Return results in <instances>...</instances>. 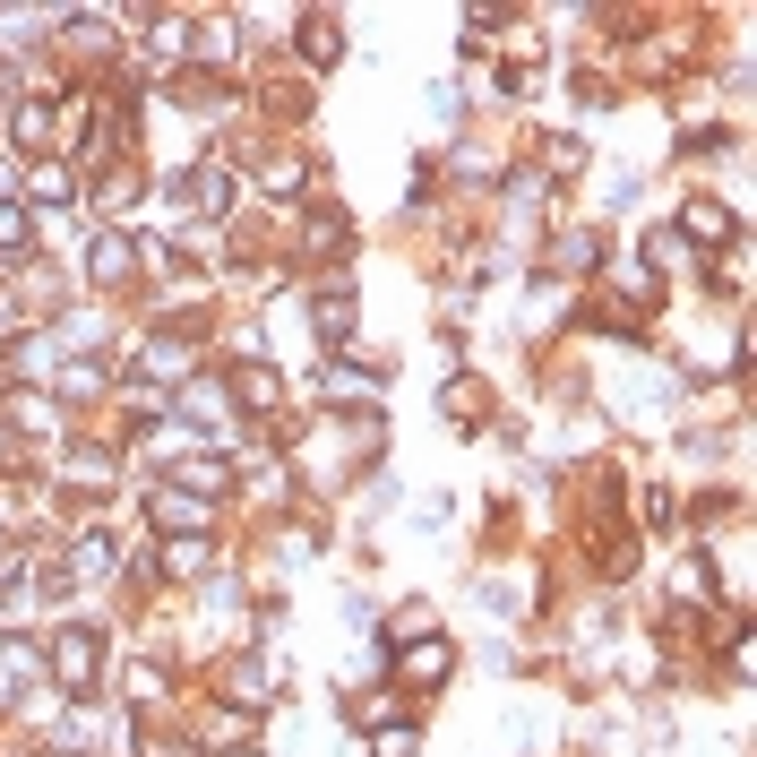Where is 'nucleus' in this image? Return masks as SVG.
I'll return each mask as SVG.
<instances>
[{
  "instance_id": "f257e3e1",
  "label": "nucleus",
  "mask_w": 757,
  "mask_h": 757,
  "mask_svg": "<svg viewBox=\"0 0 757 757\" xmlns=\"http://www.w3.org/2000/svg\"><path fill=\"white\" fill-rule=\"evenodd\" d=\"M95 654H104V646H95V637H87V628H69V637H61V646H52V671H61V680H69V689H87V680H95Z\"/></svg>"
},
{
  "instance_id": "f03ea898",
  "label": "nucleus",
  "mask_w": 757,
  "mask_h": 757,
  "mask_svg": "<svg viewBox=\"0 0 757 757\" xmlns=\"http://www.w3.org/2000/svg\"><path fill=\"white\" fill-rule=\"evenodd\" d=\"M448 671V646H422V654H405V680H439Z\"/></svg>"
},
{
  "instance_id": "7ed1b4c3",
  "label": "nucleus",
  "mask_w": 757,
  "mask_h": 757,
  "mask_svg": "<svg viewBox=\"0 0 757 757\" xmlns=\"http://www.w3.org/2000/svg\"><path fill=\"white\" fill-rule=\"evenodd\" d=\"M18 250H26V216H18V207H0V259H18Z\"/></svg>"
},
{
  "instance_id": "20e7f679",
  "label": "nucleus",
  "mask_w": 757,
  "mask_h": 757,
  "mask_svg": "<svg viewBox=\"0 0 757 757\" xmlns=\"http://www.w3.org/2000/svg\"><path fill=\"white\" fill-rule=\"evenodd\" d=\"M302 52H310V61H336V26H327V18H310V35H302Z\"/></svg>"
}]
</instances>
